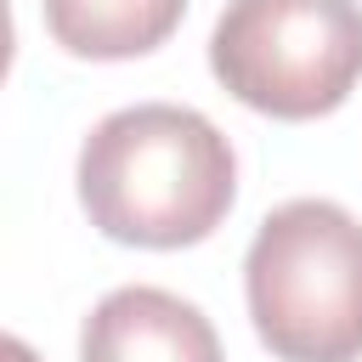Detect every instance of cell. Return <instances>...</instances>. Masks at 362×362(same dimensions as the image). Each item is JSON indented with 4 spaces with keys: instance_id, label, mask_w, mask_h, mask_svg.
<instances>
[{
    "instance_id": "cell-1",
    "label": "cell",
    "mask_w": 362,
    "mask_h": 362,
    "mask_svg": "<svg viewBox=\"0 0 362 362\" xmlns=\"http://www.w3.org/2000/svg\"><path fill=\"white\" fill-rule=\"evenodd\" d=\"M238 198L232 141L175 102L107 113L79 147V204L90 226L136 249L204 243Z\"/></svg>"
},
{
    "instance_id": "cell-2",
    "label": "cell",
    "mask_w": 362,
    "mask_h": 362,
    "mask_svg": "<svg viewBox=\"0 0 362 362\" xmlns=\"http://www.w3.org/2000/svg\"><path fill=\"white\" fill-rule=\"evenodd\" d=\"M249 317L277 362L362 356V221L328 198L277 204L243 260Z\"/></svg>"
},
{
    "instance_id": "cell-3",
    "label": "cell",
    "mask_w": 362,
    "mask_h": 362,
    "mask_svg": "<svg viewBox=\"0 0 362 362\" xmlns=\"http://www.w3.org/2000/svg\"><path fill=\"white\" fill-rule=\"evenodd\" d=\"M215 79L255 113L317 119L362 79L356 0H226L209 34Z\"/></svg>"
},
{
    "instance_id": "cell-4",
    "label": "cell",
    "mask_w": 362,
    "mask_h": 362,
    "mask_svg": "<svg viewBox=\"0 0 362 362\" xmlns=\"http://www.w3.org/2000/svg\"><path fill=\"white\" fill-rule=\"evenodd\" d=\"M79 362H226L215 322L153 283H130L96 300L79 328Z\"/></svg>"
},
{
    "instance_id": "cell-5",
    "label": "cell",
    "mask_w": 362,
    "mask_h": 362,
    "mask_svg": "<svg viewBox=\"0 0 362 362\" xmlns=\"http://www.w3.org/2000/svg\"><path fill=\"white\" fill-rule=\"evenodd\" d=\"M40 6L51 40L90 62L141 57L164 45L187 17V0H40Z\"/></svg>"
},
{
    "instance_id": "cell-6",
    "label": "cell",
    "mask_w": 362,
    "mask_h": 362,
    "mask_svg": "<svg viewBox=\"0 0 362 362\" xmlns=\"http://www.w3.org/2000/svg\"><path fill=\"white\" fill-rule=\"evenodd\" d=\"M0 351H6V362H34V351H28V345H23V339H6V345H0Z\"/></svg>"
}]
</instances>
